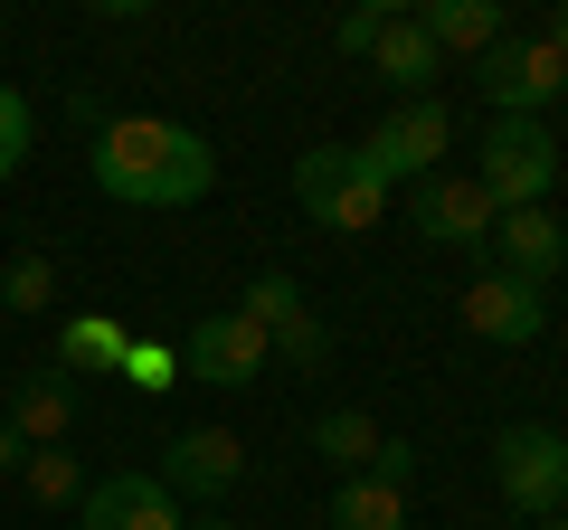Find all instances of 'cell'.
Wrapping results in <instances>:
<instances>
[{"instance_id": "7c38bea8", "label": "cell", "mask_w": 568, "mask_h": 530, "mask_svg": "<svg viewBox=\"0 0 568 530\" xmlns=\"http://www.w3.org/2000/svg\"><path fill=\"white\" fill-rule=\"evenodd\" d=\"M237 473H246V446L227 427H190V436H171V455H162V483L171 492H200V502H219Z\"/></svg>"}, {"instance_id": "8fae6325", "label": "cell", "mask_w": 568, "mask_h": 530, "mask_svg": "<svg viewBox=\"0 0 568 530\" xmlns=\"http://www.w3.org/2000/svg\"><path fill=\"white\" fill-rule=\"evenodd\" d=\"M85 530H181V492L162 483V473H104V483H85Z\"/></svg>"}, {"instance_id": "30bf717a", "label": "cell", "mask_w": 568, "mask_h": 530, "mask_svg": "<svg viewBox=\"0 0 568 530\" xmlns=\"http://www.w3.org/2000/svg\"><path fill=\"white\" fill-rule=\"evenodd\" d=\"M407 218H417V237H436V246H474V237H493L503 208L474 190V171H436V181H417Z\"/></svg>"}, {"instance_id": "f1b7e54d", "label": "cell", "mask_w": 568, "mask_h": 530, "mask_svg": "<svg viewBox=\"0 0 568 530\" xmlns=\"http://www.w3.org/2000/svg\"><path fill=\"white\" fill-rule=\"evenodd\" d=\"M0 323H10V304H0Z\"/></svg>"}, {"instance_id": "484cf974", "label": "cell", "mask_w": 568, "mask_h": 530, "mask_svg": "<svg viewBox=\"0 0 568 530\" xmlns=\"http://www.w3.org/2000/svg\"><path fill=\"white\" fill-rule=\"evenodd\" d=\"M540 39L559 48V58H568V10H549V29H540Z\"/></svg>"}, {"instance_id": "603a6c76", "label": "cell", "mask_w": 568, "mask_h": 530, "mask_svg": "<svg viewBox=\"0 0 568 530\" xmlns=\"http://www.w3.org/2000/svg\"><path fill=\"white\" fill-rule=\"evenodd\" d=\"M275 350H284L294 369H323V360H332V332L304 313V323H284V332H275Z\"/></svg>"}, {"instance_id": "4316f807", "label": "cell", "mask_w": 568, "mask_h": 530, "mask_svg": "<svg viewBox=\"0 0 568 530\" xmlns=\"http://www.w3.org/2000/svg\"><path fill=\"white\" fill-rule=\"evenodd\" d=\"M181 530H237V521H181Z\"/></svg>"}, {"instance_id": "cb8c5ba5", "label": "cell", "mask_w": 568, "mask_h": 530, "mask_svg": "<svg viewBox=\"0 0 568 530\" xmlns=\"http://www.w3.org/2000/svg\"><path fill=\"white\" fill-rule=\"evenodd\" d=\"M407 473H417V446H407V436H379V455H369V483L407 492Z\"/></svg>"}, {"instance_id": "ac0fdd59", "label": "cell", "mask_w": 568, "mask_h": 530, "mask_svg": "<svg viewBox=\"0 0 568 530\" xmlns=\"http://www.w3.org/2000/svg\"><path fill=\"white\" fill-rule=\"evenodd\" d=\"M313 455H332V465L369 473V455H379V417H361V408H323V417H313Z\"/></svg>"}, {"instance_id": "9a60e30c", "label": "cell", "mask_w": 568, "mask_h": 530, "mask_svg": "<svg viewBox=\"0 0 568 530\" xmlns=\"http://www.w3.org/2000/svg\"><path fill=\"white\" fill-rule=\"evenodd\" d=\"M417 29H426V48H436V58H446V48L484 58V48L503 39V0H426V10H417Z\"/></svg>"}, {"instance_id": "4fadbf2b", "label": "cell", "mask_w": 568, "mask_h": 530, "mask_svg": "<svg viewBox=\"0 0 568 530\" xmlns=\"http://www.w3.org/2000/svg\"><path fill=\"white\" fill-rule=\"evenodd\" d=\"M493 246H503V275H521V285H540V294L568 265V227L549 218V208H503V218H493Z\"/></svg>"}, {"instance_id": "d6986e66", "label": "cell", "mask_w": 568, "mask_h": 530, "mask_svg": "<svg viewBox=\"0 0 568 530\" xmlns=\"http://www.w3.org/2000/svg\"><path fill=\"white\" fill-rule=\"evenodd\" d=\"M29 492H39V502H85V465H77V455H67V446H39V455H29Z\"/></svg>"}, {"instance_id": "9c48e42d", "label": "cell", "mask_w": 568, "mask_h": 530, "mask_svg": "<svg viewBox=\"0 0 568 530\" xmlns=\"http://www.w3.org/2000/svg\"><path fill=\"white\" fill-rule=\"evenodd\" d=\"M265 360H275V342H265L246 313H209V323L190 332V379L200 388H246V379H265Z\"/></svg>"}, {"instance_id": "83f0119b", "label": "cell", "mask_w": 568, "mask_h": 530, "mask_svg": "<svg viewBox=\"0 0 568 530\" xmlns=\"http://www.w3.org/2000/svg\"><path fill=\"white\" fill-rule=\"evenodd\" d=\"M540 530H568V511H549V521H540Z\"/></svg>"}, {"instance_id": "7a4b0ae2", "label": "cell", "mask_w": 568, "mask_h": 530, "mask_svg": "<svg viewBox=\"0 0 568 530\" xmlns=\"http://www.w3.org/2000/svg\"><path fill=\"white\" fill-rule=\"evenodd\" d=\"M549 181H559V143H549L540 114H493L484 152H474V190L493 208H549Z\"/></svg>"}, {"instance_id": "8992f818", "label": "cell", "mask_w": 568, "mask_h": 530, "mask_svg": "<svg viewBox=\"0 0 568 530\" xmlns=\"http://www.w3.org/2000/svg\"><path fill=\"white\" fill-rule=\"evenodd\" d=\"M455 143V114L436 95H417V104H398V114L369 133V143H351L369 171H379V190H398V181H436V152Z\"/></svg>"}, {"instance_id": "277c9868", "label": "cell", "mask_w": 568, "mask_h": 530, "mask_svg": "<svg viewBox=\"0 0 568 530\" xmlns=\"http://www.w3.org/2000/svg\"><path fill=\"white\" fill-rule=\"evenodd\" d=\"M332 39H342L351 58H369V67H379V77L398 85L407 104H417L426 85H436V48H426L417 10H388V0H369V10H351V20L332 29Z\"/></svg>"}, {"instance_id": "e0dca14e", "label": "cell", "mask_w": 568, "mask_h": 530, "mask_svg": "<svg viewBox=\"0 0 568 530\" xmlns=\"http://www.w3.org/2000/svg\"><path fill=\"white\" fill-rule=\"evenodd\" d=\"M323 530H407V492H388V483H369V473H351V483L332 492Z\"/></svg>"}, {"instance_id": "5bb4252c", "label": "cell", "mask_w": 568, "mask_h": 530, "mask_svg": "<svg viewBox=\"0 0 568 530\" xmlns=\"http://www.w3.org/2000/svg\"><path fill=\"white\" fill-rule=\"evenodd\" d=\"M10 427H20V446H67V427H77V379H67L58 360L29 369V379L10 388Z\"/></svg>"}, {"instance_id": "ba28073f", "label": "cell", "mask_w": 568, "mask_h": 530, "mask_svg": "<svg viewBox=\"0 0 568 530\" xmlns=\"http://www.w3.org/2000/svg\"><path fill=\"white\" fill-rule=\"evenodd\" d=\"M465 332H474V342H503V350H530V342L549 332V294L521 285V275H474Z\"/></svg>"}, {"instance_id": "5b68a950", "label": "cell", "mask_w": 568, "mask_h": 530, "mask_svg": "<svg viewBox=\"0 0 568 530\" xmlns=\"http://www.w3.org/2000/svg\"><path fill=\"white\" fill-rule=\"evenodd\" d=\"M493 483H503L511 511L549 521V511L568 502V436L559 427H503L493 436Z\"/></svg>"}, {"instance_id": "d4e9b609", "label": "cell", "mask_w": 568, "mask_h": 530, "mask_svg": "<svg viewBox=\"0 0 568 530\" xmlns=\"http://www.w3.org/2000/svg\"><path fill=\"white\" fill-rule=\"evenodd\" d=\"M20 455H29V446H20V427L0 417V473H20Z\"/></svg>"}, {"instance_id": "f546056e", "label": "cell", "mask_w": 568, "mask_h": 530, "mask_svg": "<svg viewBox=\"0 0 568 530\" xmlns=\"http://www.w3.org/2000/svg\"><path fill=\"white\" fill-rule=\"evenodd\" d=\"M559 104H568V85H559Z\"/></svg>"}, {"instance_id": "ffe728a7", "label": "cell", "mask_w": 568, "mask_h": 530, "mask_svg": "<svg viewBox=\"0 0 568 530\" xmlns=\"http://www.w3.org/2000/svg\"><path fill=\"white\" fill-rule=\"evenodd\" d=\"M0 304H10V313H48V304H58V265H48V256H10Z\"/></svg>"}, {"instance_id": "2e32d148", "label": "cell", "mask_w": 568, "mask_h": 530, "mask_svg": "<svg viewBox=\"0 0 568 530\" xmlns=\"http://www.w3.org/2000/svg\"><path fill=\"white\" fill-rule=\"evenodd\" d=\"M123 342H133V332H123L114 313H77V323L58 332V369H67V379H85V369L114 379V369H123Z\"/></svg>"}, {"instance_id": "44dd1931", "label": "cell", "mask_w": 568, "mask_h": 530, "mask_svg": "<svg viewBox=\"0 0 568 530\" xmlns=\"http://www.w3.org/2000/svg\"><path fill=\"white\" fill-rule=\"evenodd\" d=\"M29 143H39V114H29V95L20 85H0V181L29 162Z\"/></svg>"}, {"instance_id": "3957f363", "label": "cell", "mask_w": 568, "mask_h": 530, "mask_svg": "<svg viewBox=\"0 0 568 530\" xmlns=\"http://www.w3.org/2000/svg\"><path fill=\"white\" fill-rule=\"evenodd\" d=\"M294 200H304L313 218L332 227V237H361V227L388 218L379 171H369L361 152H342V143H323V152H304V162H294Z\"/></svg>"}, {"instance_id": "52a82bcc", "label": "cell", "mask_w": 568, "mask_h": 530, "mask_svg": "<svg viewBox=\"0 0 568 530\" xmlns=\"http://www.w3.org/2000/svg\"><path fill=\"white\" fill-rule=\"evenodd\" d=\"M474 85L493 95V114H540V104L568 85V58L549 39H493L484 58H474Z\"/></svg>"}, {"instance_id": "7402d4cb", "label": "cell", "mask_w": 568, "mask_h": 530, "mask_svg": "<svg viewBox=\"0 0 568 530\" xmlns=\"http://www.w3.org/2000/svg\"><path fill=\"white\" fill-rule=\"evenodd\" d=\"M114 379H133L142 398H162V388H171V350H162V342H123V369H114Z\"/></svg>"}, {"instance_id": "6da1fadb", "label": "cell", "mask_w": 568, "mask_h": 530, "mask_svg": "<svg viewBox=\"0 0 568 530\" xmlns=\"http://www.w3.org/2000/svg\"><path fill=\"white\" fill-rule=\"evenodd\" d=\"M219 181V152L171 114H114L95 133V190L123 208H190Z\"/></svg>"}]
</instances>
